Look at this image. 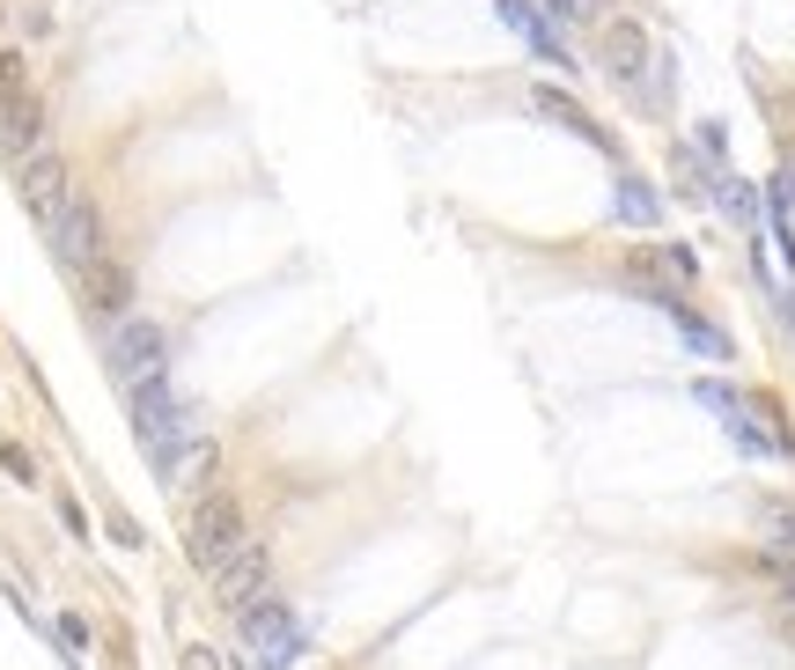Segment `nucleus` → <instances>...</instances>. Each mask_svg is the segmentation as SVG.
Segmentation results:
<instances>
[{
  "mask_svg": "<svg viewBox=\"0 0 795 670\" xmlns=\"http://www.w3.org/2000/svg\"><path fill=\"white\" fill-rule=\"evenodd\" d=\"M15 97H30V67H23V52L15 45H0V111Z\"/></svg>",
  "mask_w": 795,
  "mask_h": 670,
  "instance_id": "obj_18",
  "label": "nucleus"
},
{
  "mask_svg": "<svg viewBox=\"0 0 795 670\" xmlns=\"http://www.w3.org/2000/svg\"><path fill=\"white\" fill-rule=\"evenodd\" d=\"M103 369L119 376L125 391L170 376V332H163V317H133V310H125V317L103 324Z\"/></svg>",
  "mask_w": 795,
  "mask_h": 670,
  "instance_id": "obj_1",
  "label": "nucleus"
},
{
  "mask_svg": "<svg viewBox=\"0 0 795 670\" xmlns=\"http://www.w3.org/2000/svg\"><path fill=\"white\" fill-rule=\"evenodd\" d=\"M781 324H788V332H795V288H788V295H781Z\"/></svg>",
  "mask_w": 795,
  "mask_h": 670,
  "instance_id": "obj_28",
  "label": "nucleus"
},
{
  "mask_svg": "<svg viewBox=\"0 0 795 670\" xmlns=\"http://www.w3.org/2000/svg\"><path fill=\"white\" fill-rule=\"evenodd\" d=\"M15 192H23V206H30V222L45 228L67 199H75V163L59 148H37L30 163H15Z\"/></svg>",
  "mask_w": 795,
  "mask_h": 670,
  "instance_id": "obj_5",
  "label": "nucleus"
},
{
  "mask_svg": "<svg viewBox=\"0 0 795 670\" xmlns=\"http://www.w3.org/2000/svg\"><path fill=\"white\" fill-rule=\"evenodd\" d=\"M530 111H538V119H552L560 133H574V141H590L596 155H612V163L626 170V155H619V133H612V125L596 119V111H582V103H574L568 89H552V81H530Z\"/></svg>",
  "mask_w": 795,
  "mask_h": 670,
  "instance_id": "obj_7",
  "label": "nucleus"
},
{
  "mask_svg": "<svg viewBox=\"0 0 795 670\" xmlns=\"http://www.w3.org/2000/svg\"><path fill=\"white\" fill-rule=\"evenodd\" d=\"M721 427H729V443L744 449V457H781V449H773V435H766L759 421H751V405H737V413H729Z\"/></svg>",
  "mask_w": 795,
  "mask_h": 670,
  "instance_id": "obj_15",
  "label": "nucleus"
},
{
  "mask_svg": "<svg viewBox=\"0 0 795 670\" xmlns=\"http://www.w3.org/2000/svg\"><path fill=\"white\" fill-rule=\"evenodd\" d=\"M693 398H699V405H715L721 421H729V413L744 405V391H729V383H715V376H699V383H693Z\"/></svg>",
  "mask_w": 795,
  "mask_h": 670,
  "instance_id": "obj_21",
  "label": "nucleus"
},
{
  "mask_svg": "<svg viewBox=\"0 0 795 670\" xmlns=\"http://www.w3.org/2000/svg\"><path fill=\"white\" fill-rule=\"evenodd\" d=\"M494 8H501V23L516 30V37H523L530 52H538V59H552V67H568V59H574V52H568V37L552 30V15H546V8H530V0H494Z\"/></svg>",
  "mask_w": 795,
  "mask_h": 670,
  "instance_id": "obj_10",
  "label": "nucleus"
},
{
  "mask_svg": "<svg viewBox=\"0 0 795 670\" xmlns=\"http://www.w3.org/2000/svg\"><path fill=\"white\" fill-rule=\"evenodd\" d=\"M759 568H766L773 582H781V604L795 612V552H788V546H773V552H759Z\"/></svg>",
  "mask_w": 795,
  "mask_h": 670,
  "instance_id": "obj_20",
  "label": "nucleus"
},
{
  "mask_svg": "<svg viewBox=\"0 0 795 670\" xmlns=\"http://www.w3.org/2000/svg\"><path fill=\"white\" fill-rule=\"evenodd\" d=\"M59 641H67V656H81V648L97 641V626L81 619V612H59Z\"/></svg>",
  "mask_w": 795,
  "mask_h": 670,
  "instance_id": "obj_23",
  "label": "nucleus"
},
{
  "mask_svg": "<svg viewBox=\"0 0 795 670\" xmlns=\"http://www.w3.org/2000/svg\"><path fill=\"white\" fill-rule=\"evenodd\" d=\"M0 472L15 479V487H45V472H37V457H30L15 435H0Z\"/></svg>",
  "mask_w": 795,
  "mask_h": 670,
  "instance_id": "obj_17",
  "label": "nucleus"
},
{
  "mask_svg": "<svg viewBox=\"0 0 795 670\" xmlns=\"http://www.w3.org/2000/svg\"><path fill=\"white\" fill-rule=\"evenodd\" d=\"M206 582H214V604H222V612H244L250 596H266V582H273V546H266V538H244Z\"/></svg>",
  "mask_w": 795,
  "mask_h": 670,
  "instance_id": "obj_6",
  "label": "nucleus"
},
{
  "mask_svg": "<svg viewBox=\"0 0 795 670\" xmlns=\"http://www.w3.org/2000/svg\"><path fill=\"white\" fill-rule=\"evenodd\" d=\"M250 531H244V501L236 494H206L192 509V523H184V560H192L199 574H214L228 560V552L244 546Z\"/></svg>",
  "mask_w": 795,
  "mask_h": 670,
  "instance_id": "obj_4",
  "label": "nucleus"
},
{
  "mask_svg": "<svg viewBox=\"0 0 795 670\" xmlns=\"http://www.w3.org/2000/svg\"><path fill=\"white\" fill-rule=\"evenodd\" d=\"M759 531H766L773 546H788L795 552V509L781 494H759Z\"/></svg>",
  "mask_w": 795,
  "mask_h": 670,
  "instance_id": "obj_16",
  "label": "nucleus"
},
{
  "mask_svg": "<svg viewBox=\"0 0 795 670\" xmlns=\"http://www.w3.org/2000/svg\"><path fill=\"white\" fill-rule=\"evenodd\" d=\"M103 523H111V538H119V546H141V523L125 516L119 501H103Z\"/></svg>",
  "mask_w": 795,
  "mask_h": 670,
  "instance_id": "obj_24",
  "label": "nucleus"
},
{
  "mask_svg": "<svg viewBox=\"0 0 795 670\" xmlns=\"http://www.w3.org/2000/svg\"><path fill=\"white\" fill-rule=\"evenodd\" d=\"M45 133H52V119H45V97H37V89L0 111V155H8V163H30V155L45 148Z\"/></svg>",
  "mask_w": 795,
  "mask_h": 670,
  "instance_id": "obj_9",
  "label": "nucleus"
},
{
  "mask_svg": "<svg viewBox=\"0 0 795 670\" xmlns=\"http://www.w3.org/2000/svg\"><path fill=\"white\" fill-rule=\"evenodd\" d=\"M715 199H721V214H729L737 228H759V192H751L744 177H721V185H715Z\"/></svg>",
  "mask_w": 795,
  "mask_h": 670,
  "instance_id": "obj_14",
  "label": "nucleus"
},
{
  "mask_svg": "<svg viewBox=\"0 0 795 670\" xmlns=\"http://www.w3.org/2000/svg\"><path fill=\"white\" fill-rule=\"evenodd\" d=\"M656 266L678 280V288H693L699 280V258H693V244H656Z\"/></svg>",
  "mask_w": 795,
  "mask_h": 670,
  "instance_id": "obj_19",
  "label": "nucleus"
},
{
  "mask_svg": "<svg viewBox=\"0 0 795 670\" xmlns=\"http://www.w3.org/2000/svg\"><path fill=\"white\" fill-rule=\"evenodd\" d=\"M52 509H59V523H67L81 546H89V516H81V501H75V494H52Z\"/></svg>",
  "mask_w": 795,
  "mask_h": 670,
  "instance_id": "obj_26",
  "label": "nucleus"
},
{
  "mask_svg": "<svg viewBox=\"0 0 795 670\" xmlns=\"http://www.w3.org/2000/svg\"><path fill=\"white\" fill-rule=\"evenodd\" d=\"M693 141H699V155H707V163H715V170H721V155H729V133H721V125L707 119V125H699V133H693Z\"/></svg>",
  "mask_w": 795,
  "mask_h": 670,
  "instance_id": "obj_25",
  "label": "nucleus"
},
{
  "mask_svg": "<svg viewBox=\"0 0 795 670\" xmlns=\"http://www.w3.org/2000/svg\"><path fill=\"white\" fill-rule=\"evenodd\" d=\"M236 634H244V648H250L266 670H288L302 648H310L302 612H295V604H280V596H250L244 612H236Z\"/></svg>",
  "mask_w": 795,
  "mask_h": 670,
  "instance_id": "obj_2",
  "label": "nucleus"
},
{
  "mask_svg": "<svg viewBox=\"0 0 795 670\" xmlns=\"http://www.w3.org/2000/svg\"><path fill=\"white\" fill-rule=\"evenodd\" d=\"M596 59H604V75L619 81V89H641V75H648V30L641 23H604Z\"/></svg>",
  "mask_w": 795,
  "mask_h": 670,
  "instance_id": "obj_8",
  "label": "nucleus"
},
{
  "mask_svg": "<svg viewBox=\"0 0 795 670\" xmlns=\"http://www.w3.org/2000/svg\"><path fill=\"white\" fill-rule=\"evenodd\" d=\"M671 324H678V339H685L693 354H707V361H729V354H737V339H729L721 324H707L699 310H685V317H671Z\"/></svg>",
  "mask_w": 795,
  "mask_h": 670,
  "instance_id": "obj_13",
  "label": "nucleus"
},
{
  "mask_svg": "<svg viewBox=\"0 0 795 670\" xmlns=\"http://www.w3.org/2000/svg\"><path fill=\"white\" fill-rule=\"evenodd\" d=\"M596 8H604V0H546V15H552V23H596Z\"/></svg>",
  "mask_w": 795,
  "mask_h": 670,
  "instance_id": "obj_22",
  "label": "nucleus"
},
{
  "mask_svg": "<svg viewBox=\"0 0 795 670\" xmlns=\"http://www.w3.org/2000/svg\"><path fill=\"white\" fill-rule=\"evenodd\" d=\"M45 244H52V258H59V273L67 280L89 273V266L103 258V206H97V192H81L75 185V199L45 222Z\"/></svg>",
  "mask_w": 795,
  "mask_h": 670,
  "instance_id": "obj_3",
  "label": "nucleus"
},
{
  "mask_svg": "<svg viewBox=\"0 0 795 670\" xmlns=\"http://www.w3.org/2000/svg\"><path fill=\"white\" fill-rule=\"evenodd\" d=\"M184 670H222V656H214V648H199V641H192V648H184Z\"/></svg>",
  "mask_w": 795,
  "mask_h": 670,
  "instance_id": "obj_27",
  "label": "nucleus"
},
{
  "mask_svg": "<svg viewBox=\"0 0 795 670\" xmlns=\"http://www.w3.org/2000/svg\"><path fill=\"white\" fill-rule=\"evenodd\" d=\"M81 302H89V317H97V332L111 317H125V302H133V273H125L119 258H97L89 273H81Z\"/></svg>",
  "mask_w": 795,
  "mask_h": 670,
  "instance_id": "obj_11",
  "label": "nucleus"
},
{
  "mask_svg": "<svg viewBox=\"0 0 795 670\" xmlns=\"http://www.w3.org/2000/svg\"><path fill=\"white\" fill-rule=\"evenodd\" d=\"M788 641H795V612H788Z\"/></svg>",
  "mask_w": 795,
  "mask_h": 670,
  "instance_id": "obj_29",
  "label": "nucleus"
},
{
  "mask_svg": "<svg viewBox=\"0 0 795 670\" xmlns=\"http://www.w3.org/2000/svg\"><path fill=\"white\" fill-rule=\"evenodd\" d=\"M612 214H619L626 228H656L663 222V192L648 185L641 170H619V192H612Z\"/></svg>",
  "mask_w": 795,
  "mask_h": 670,
  "instance_id": "obj_12",
  "label": "nucleus"
}]
</instances>
